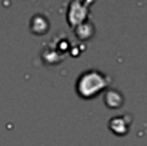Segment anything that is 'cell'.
<instances>
[{"instance_id":"cell-1","label":"cell","mask_w":147,"mask_h":146,"mask_svg":"<svg viewBox=\"0 0 147 146\" xmlns=\"http://www.w3.org/2000/svg\"><path fill=\"white\" fill-rule=\"evenodd\" d=\"M104 86H106V80L101 77V75L97 73V72L84 73L80 77L79 83H77L79 93L83 97H93Z\"/></svg>"}]
</instances>
